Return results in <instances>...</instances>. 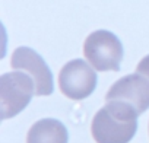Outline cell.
<instances>
[{
  "mask_svg": "<svg viewBox=\"0 0 149 143\" xmlns=\"http://www.w3.org/2000/svg\"><path fill=\"white\" fill-rule=\"evenodd\" d=\"M137 111L123 101H107L91 124L97 143H129L137 130Z\"/></svg>",
  "mask_w": 149,
  "mask_h": 143,
  "instance_id": "obj_1",
  "label": "cell"
},
{
  "mask_svg": "<svg viewBox=\"0 0 149 143\" xmlns=\"http://www.w3.org/2000/svg\"><path fill=\"white\" fill-rule=\"evenodd\" d=\"M35 95L34 79L25 72L5 73L0 78V112L2 120L19 114Z\"/></svg>",
  "mask_w": 149,
  "mask_h": 143,
  "instance_id": "obj_2",
  "label": "cell"
},
{
  "mask_svg": "<svg viewBox=\"0 0 149 143\" xmlns=\"http://www.w3.org/2000/svg\"><path fill=\"white\" fill-rule=\"evenodd\" d=\"M84 54L95 70L118 72L123 60V45L113 32L100 29L86 38Z\"/></svg>",
  "mask_w": 149,
  "mask_h": 143,
  "instance_id": "obj_3",
  "label": "cell"
},
{
  "mask_svg": "<svg viewBox=\"0 0 149 143\" xmlns=\"http://www.w3.org/2000/svg\"><path fill=\"white\" fill-rule=\"evenodd\" d=\"M58 86L63 95L70 99H85L97 88L95 69L81 58L72 60L60 70Z\"/></svg>",
  "mask_w": 149,
  "mask_h": 143,
  "instance_id": "obj_4",
  "label": "cell"
},
{
  "mask_svg": "<svg viewBox=\"0 0 149 143\" xmlns=\"http://www.w3.org/2000/svg\"><path fill=\"white\" fill-rule=\"evenodd\" d=\"M10 66L16 70L28 73L35 83V95L53 94V75L44 58L29 47H19L13 51Z\"/></svg>",
  "mask_w": 149,
  "mask_h": 143,
  "instance_id": "obj_5",
  "label": "cell"
},
{
  "mask_svg": "<svg viewBox=\"0 0 149 143\" xmlns=\"http://www.w3.org/2000/svg\"><path fill=\"white\" fill-rule=\"evenodd\" d=\"M105 99L123 101L142 114L149 108V81L139 73L124 76L110 88Z\"/></svg>",
  "mask_w": 149,
  "mask_h": 143,
  "instance_id": "obj_6",
  "label": "cell"
},
{
  "mask_svg": "<svg viewBox=\"0 0 149 143\" xmlns=\"http://www.w3.org/2000/svg\"><path fill=\"white\" fill-rule=\"evenodd\" d=\"M69 133L64 124L54 118H42L32 124L26 143H67Z\"/></svg>",
  "mask_w": 149,
  "mask_h": 143,
  "instance_id": "obj_7",
  "label": "cell"
},
{
  "mask_svg": "<svg viewBox=\"0 0 149 143\" xmlns=\"http://www.w3.org/2000/svg\"><path fill=\"white\" fill-rule=\"evenodd\" d=\"M136 73L145 76V78L149 81V56L143 57V58L139 61V64H137V67H136Z\"/></svg>",
  "mask_w": 149,
  "mask_h": 143,
  "instance_id": "obj_8",
  "label": "cell"
}]
</instances>
